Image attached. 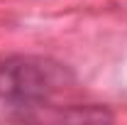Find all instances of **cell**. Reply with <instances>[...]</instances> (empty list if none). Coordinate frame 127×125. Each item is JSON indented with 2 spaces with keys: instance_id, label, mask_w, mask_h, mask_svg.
Returning a JSON list of instances; mask_svg holds the SVG:
<instances>
[{
  "instance_id": "1",
  "label": "cell",
  "mask_w": 127,
  "mask_h": 125,
  "mask_svg": "<svg viewBox=\"0 0 127 125\" xmlns=\"http://www.w3.org/2000/svg\"><path fill=\"white\" fill-rule=\"evenodd\" d=\"M73 81L68 69L44 57H7L0 62V98L17 108H39Z\"/></svg>"
}]
</instances>
